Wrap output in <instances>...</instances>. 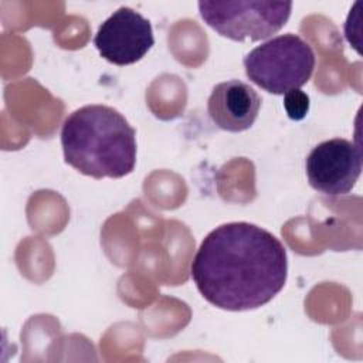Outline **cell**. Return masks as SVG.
<instances>
[{"mask_svg":"<svg viewBox=\"0 0 363 363\" xmlns=\"http://www.w3.org/2000/svg\"><path fill=\"white\" fill-rule=\"evenodd\" d=\"M203 298L233 312L272 301L288 275L285 245L268 230L247 221L216 227L201 241L190 267Z\"/></svg>","mask_w":363,"mask_h":363,"instance_id":"obj_1","label":"cell"},{"mask_svg":"<svg viewBox=\"0 0 363 363\" xmlns=\"http://www.w3.org/2000/svg\"><path fill=\"white\" fill-rule=\"evenodd\" d=\"M65 162L94 179H121L136 164V133L125 116L106 105H85L61 129Z\"/></svg>","mask_w":363,"mask_h":363,"instance_id":"obj_2","label":"cell"},{"mask_svg":"<svg viewBox=\"0 0 363 363\" xmlns=\"http://www.w3.org/2000/svg\"><path fill=\"white\" fill-rule=\"evenodd\" d=\"M242 62L251 82L269 94L285 95L311 79L316 60L302 37L288 33L255 47Z\"/></svg>","mask_w":363,"mask_h":363,"instance_id":"obj_3","label":"cell"},{"mask_svg":"<svg viewBox=\"0 0 363 363\" xmlns=\"http://www.w3.org/2000/svg\"><path fill=\"white\" fill-rule=\"evenodd\" d=\"M291 1H199L204 23L234 41H261L278 33L288 21Z\"/></svg>","mask_w":363,"mask_h":363,"instance_id":"obj_4","label":"cell"},{"mask_svg":"<svg viewBox=\"0 0 363 363\" xmlns=\"http://www.w3.org/2000/svg\"><path fill=\"white\" fill-rule=\"evenodd\" d=\"M305 166L312 189L343 196L352 191L362 173V149L347 139H329L311 150Z\"/></svg>","mask_w":363,"mask_h":363,"instance_id":"obj_5","label":"cell"},{"mask_svg":"<svg viewBox=\"0 0 363 363\" xmlns=\"http://www.w3.org/2000/svg\"><path fill=\"white\" fill-rule=\"evenodd\" d=\"M152 24L130 7H119L98 28L94 45L111 64L123 67L142 60L153 47Z\"/></svg>","mask_w":363,"mask_h":363,"instance_id":"obj_6","label":"cell"},{"mask_svg":"<svg viewBox=\"0 0 363 363\" xmlns=\"http://www.w3.org/2000/svg\"><path fill=\"white\" fill-rule=\"evenodd\" d=\"M258 92L240 79L217 84L208 96L207 111L211 121L223 130L242 132L250 129L259 112Z\"/></svg>","mask_w":363,"mask_h":363,"instance_id":"obj_7","label":"cell"},{"mask_svg":"<svg viewBox=\"0 0 363 363\" xmlns=\"http://www.w3.org/2000/svg\"><path fill=\"white\" fill-rule=\"evenodd\" d=\"M284 108L289 119L301 121L308 115L309 96L301 89L289 91L284 95Z\"/></svg>","mask_w":363,"mask_h":363,"instance_id":"obj_8","label":"cell"}]
</instances>
